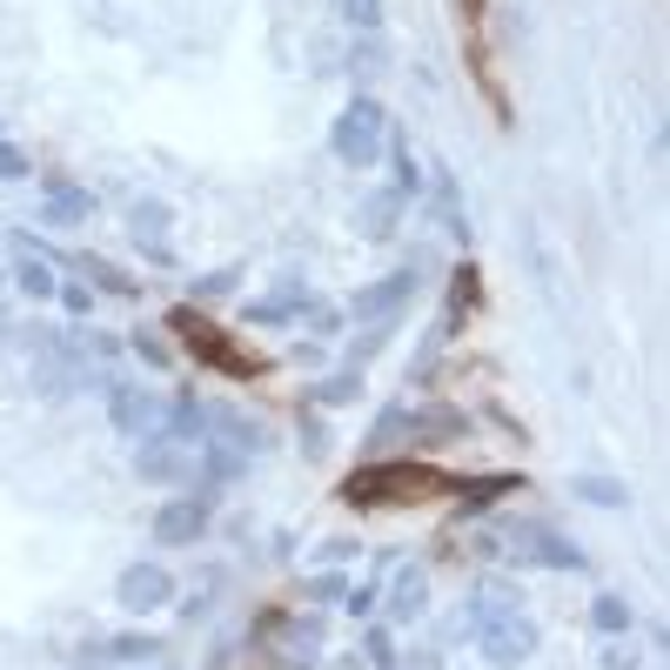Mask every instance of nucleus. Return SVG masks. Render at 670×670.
I'll return each mask as SVG.
<instances>
[{
  "label": "nucleus",
  "mask_w": 670,
  "mask_h": 670,
  "mask_svg": "<svg viewBox=\"0 0 670 670\" xmlns=\"http://www.w3.org/2000/svg\"><path fill=\"white\" fill-rule=\"evenodd\" d=\"M450 489V476L436 463H369L343 483V502H356V510H382V502H423Z\"/></svg>",
  "instance_id": "f257e3e1"
},
{
  "label": "nucleus",
  "mask_w": 670,
  "mask_h": 670,
  "mask_svg": "<svg viewBox=\"0 0 670 670\" xmlns=\"http://www.w3.org/2000/svg\"><path fill=\"white\" fill-rule=\"evenodd\" d=\"M382 128H389V115H382V101H369V95H356L343 115H335V134H328V148H335V161H349V168H369L376 154H382Z\"/></svg>",
  "instance_id": "f03ea898"
},
{
  "label": "nucleus",
  "mask_w": 670,
  "mask_h": 670,
  "mask_svg": "<svg viewBox=\"0 0 670 670\" xmlns=\"http://www.w3.org/2000/svg\"><path fill=\"white\" fill-rule=\"evenodd\" d=\"M168 328H182V335H188V356H195V363H208V369H221V376H256V369H262L256 356L235 349L228 335H221L215 322H202L195 309H168Z\"/></svg>",
  "instance_id": "7ed1b4c3"
},
{
  "label": "nucleus",
  "mask_w": 670,
  "mask_h": 670,
  "mask_svg": "<svg viewBox=\"0 0 670 670\" xmlns=\"http://www.w3.org/2000/svg\"><path fill=\"white\" fill-rule=\"evenodd\" d=\"M476 637V650L496 663V670H517L530 650H537V624L523 617V610H502V617H489L483 630H469Z\"/></svg>",
  "instance_id": "20e7f679"
},
{
  "label": "nucleus",
  "mask_w": 670,
  "mask_h": 670,
  "mask_svg": "<svg viewBox=\"0 0 670 670\" xmlns=\"http://www.w3.org/2000/svg\"><path fill=\"white\" fill-rule=\"evenodd\" d=\"M115 604H121L128 617H154V610L175 604V576H168L161 563H128V570L115 576Z\"/></svg>",
  "instance_id": "39448f33"
},
{
  "label": "nucleus",
  "mask_w": 670,
  "mask_h": 670,
  "mask_svg": "<svg viewBox=\"0 0 670 670\" xmlns=\"http://www.w3.org/2000/svg\"><path fill=\"white\" fill-rule=\"evenodd\" d=\"M208 489L202 496H168L161 510H154V543L161 550H182V543H202V530H208Z\"/></svg>",
  "instance_id": "423d86ee"
},
{
  "label": "nucleus",
  "mask_w": 670,
  "mask_h": 670,
  "mask_svg": "<svg viewBox=\"0 0 670 670\" xmlns=\"http://www.w3.org/2000/svg\"><path fill=\"white\" fill-rule=\"evenodd\" d=\"M101 396H108V423H115L121 436H154L161 402H154L148 389H134V382H101Z\"/></svg>",
  "instance_id": "0eeeda50"
},
{
  "label": "nucleus",
  "mask_w": 670,
  "mask_h": 670,
  "mask_svg": "<svg viewBox=\"0 0 670 670\" xmlns=\"http://www.w3.org/2000/svg\"><path fill=\"white\" fill-rule=\"evenodd\" d=\"M134 469H141L148 483H188V476H195V463H188V443H175L168 430H154V436L134 450Z\"/></svg>",
  "instance_id": "6e6552de"
},
{
  "label": "nucleus",
  "mask_w": 670,
  "mask_h": 670,
  "mask_svg": "<svg viewBox=\"0 0 670 670\" xmlns=\"http://www.w3.org/2000/svg\"><path fill=\"white\" fill-rule=\"evenodd\" d=\"M409 295H415V269H396V275H382V282H369V289H356V302H349V309H356L363 322H376V315H396Z\"/></svg>",
  "instance_id": "1a4fd4ad"
},
{
  "label": "nucleus",
  "mask_w": 670,
  "mask_h": 670,
  "mask_svg": "<svg viewBox=\"0 0 670 670\" xmlns=\"http://www.w3.org/2000/svg\"><path fill=\"white\" fill-rule=\"evenodd\" d=\"M517 543H523V563H543V570H583V550H570V543H563L556 530H543V523H523Z\"/></svg>",
  "instance_id": "9d476101"
},
{
  "label": "nucleus",
  "mask_w": 670,
  "mask_h": 670,
  "mask_svg": "<svg viewBox=\"0 0 670 670\" xmlns=\"http://www.w3.org/2000/svg\"><path fill=\"white\" fill-rule=\"evenodd\" d=\"M241 469H248V450H235V443H221V436H208V443H202V469H195V476H202V489H208V483H235Z\"/></svg>",
  "instance_id": "9b49d317"
},
{
  "label": "nucleus",
  "mask_w": 670,
  "mask_h": 670,
  "mask_svg": "<svg viewBox=\"0 0 670 670\" xmlns=\"http://www.w3.org/2000/svg\"><path fill=\"white\" fill-rule=\"evenodd\" d=\"M41 195H47V215H54V221H88V215H95V195L74 188V182H61V175H47Z\"/></svg>",
  "instance_id": "f8f14e48"
},
{
  "label": "nucleus",
  "mask_w": 670,
  "mask_h": 670,
  "mask_svg": "<svg viewBox=\"0 0 670 670\" xmlns=\"http://www.w3.org/2000/svg\"><path fill=\"white\" fill-rule=\"evenodd\" d=\"M510 489H523V476H517V469H496V476H463V483H456L463 510H489V502H496V496H510Z\"/></svg>",
  "instance_id": "ddd939ff"
},
{
  "label": "nucleus",
  "mask_w": 670,
  "mask_h": 670,
  "mask_svg": "<svg viewBox=\"0 0 670 670\" xmlns=\"http://www.w3.org/2000/svg\"><path fill=\"white\" fill-rule=\"evenodd\" d=\"M14 289H21L28 302H47V295L61 289V275H54V262H47V256H34V248H21V262H14Z\"/></svg>",
  "instance_id": "4468645a"
},
{
  "label": "nucleus",
  "mask_w": 670,
  "mask_h": 670,
  "mask_svg": "<svg viewBox=\"0 0 670 670\" xmlns=\"http://www.w3.org/2000/svg\"><path fill=\"white\" fill-rule=\"evenodd\" d=\"M95 657H115V663H148V657H161V637H148V630L95 637Z\"/></svg>",
  "instance_id": "2eb2a0df"
},
{
  "label": "nucleus",
  "mask_w": 670,
  "mask_h": 670,
  "mask_svg": "<svg viewBox=\"0 0 670 670\" xmlns=\"http://www.w3.org/2000/svg\"><path fill=\"white\" fill-rule=\"evenodd\" d=\"M423 597H430V576H423V570H402V576H396V591H389V617H396V624L423 617Z\"/></svg>",
  "instance_id": "dca6fc26"
},
{
  "label": "nucleus",
  "mask_w": 670,
  "mask_h": 670,
  "mask_svg": "<svg viewBox=\"0 0 670 670\" xmlns=\"http://www.w3.org/2000/svg\"><path fill=\"white\" fill-rule=\"evenodd\" d=\"M570 496L597 502V510H624V502H630V483H617V476H570Z\"/></svg>",
  "instance_id": "f3484780"
},
{
  "label": "nucleus",
  "mask_w": 670,
  "mask_h": 670,
  "mask_svg": "<svg viewBox=\"0 0 670 670\" xmlns=\"http://www.w3.org/2000/svg\"><path fill=\"white\" fill-rule=\"evenodd\" d=\"M309 402H322V409H343V402H363V369H335V376H322V382L309 389Z\"/></svg>",
  "instance_id": "a211bd4d"
},
{
  "label": "nucleus",
  "mask_w": 670,
  "mask_h": 670,
  "mask_svg": "<svg viewBox=\"0 0 670 670\" xmlns=\"http://www.w3.org/2000/svg\"><path fill=\"white\" fill-rule=\"evenodd\" d=\"M396 215H402V195H396V188L369 195V202H363V235H376V241L396 235Z\"/></svg>",
  "instance_id": "6ab92c4d"
},
{
  "label": "nucleus",
  "mask_w": 670,
  "mask_h": 670,
  "mask_svg": "<svg viewBox=\"0 0 670 670\" xmlns=\"http://www.w3.org/2000/svg\"><path fill=\"white\" fill-rule=\"evenodd\" d=\"M591 624H597L604 637H630V624H637V610H630L624 597H597V604H591Z\"/></svg>",
  "instance_id": "aec40b11"
},
{
  "label": "nucleus",
  "mask_w": 670,
  "mask_h": 670,
  "mask_svg": "<svg viewBox=\"0 0 670 670\" xmlns=\"http://www.w3.org/2000/svg\"><path fill=\"white\" fill-rule=\"evenodd\" d=\"M396 436H409V409H402V402H389V409L376 415V430H369V450H389Z\"/></svg>",
  "instance_id": "412c9836"
},
{
  "label": "nucleus",
  "mask_w": 670,
  "mask_h": 670,
  "mask_svg": "<svg viewBox=\"0 0 670 670\" xmlns=\"http://www.w3.org/2000/svg\"><path fill=\"white\" fill-rule=\"evenodd\" d=\"M128 221H134V235H141V241H161V228H168V202H134V208H128Z\"/></svg>",
  "instance_id": "4be33fe9"
},
{
  "label": "nucleus",
  "mask_w": 670,
  "mask_h": 670,
  "mask_svg": "<svg viewBox=\"0 0 670 670\" xmlns=\"http://www.w3.org/2000/svg\"><path fill=\"white\" fill-rule=\"evenodd\" d=\"M80 269H88V275H95V282L108 289V295H134V282H128V275H121L115 262H101V256H80Z\"/></svg>",
  "instance_id": "5701e85b"
},
{
  "label": "nucleus",
  "mask_w": 670,
  "mask_h": 670,
  "mask_svg": "<svg viewBox=\"0 0 670 670\" xmlns=\"http://www.w3.org/2000/svg\"><path fill=\"white\" fill-rule=\"evenodd\" d=\"M235 282H241V269H208V275L195 282V302H215V295H228Z\"/></svg>",
  "instance_id": "b1692460"
},
{
  "label": "nucleus",
  "mask_w": 670,
  "mask_h": 670,
  "mask_svg": "<svg viewBox=\"0 0 670 670\" xmlns=\"http://www.w3.org/2000/svg\"><path fill=\"white\" fill-rule=\"evenodd\" d=\"M343 14H349L363 34H376V28H382V0H343Z\"/></svg>",
  "instance_id": "393cba45"
},
{
  "label": "nucleus",
  "mask_w": 670,
  "mask_h": 670,
  "mask_svg": "<svg viewBox=\"0 0 670 670\" xmlns=\"http://www.w3.org/2000/svg\"><path fill=\"white\" fill-rule=\"evenodd\" d=\"M34 168H28V154L14 148V141H0V182H28Z\"/></svg>",
  "instance_id": "a878e982"
},
{
  "label": "nucleus",
  "mask_w": 670,
  "mask_h": 670,
  "mask_svg": "<svg viewBox=\"0 0 670 670\" xmlns=\"http://www.w3.org/2000/svg\"><path fill=\"white\" fill-rule=\"evenodd\" d=\"M134 356H141L148 369H168V343H154L148 328H134Z\"/></svg>",
  "instance_id": "bb28decb"
},
{
  "label": "nucleus",
  "mask_w": 670,
  "mask_h": 670,
  "mask_svg": "<svg viewBox=\"0 0 670 670\" xmlns=\"http://www.w3.org/2000/svg\"><path fill=\"white\" fill-rule=\"evenodd\" d=\"M61 302H67V315H95V289H80V282H67V289H54Z\"/></svg>",
  "instance_id": "cd10ccee"
},
{
  "label": "nucleus",
  "mask_w": 670,
  "mask_h": 670,
  "mask_svg": "<svg viewBox=\"0 0 670 670\" xmlns=\"http://www.w3.org/2000/svg\"><path fill=\"white\" fill-rule=\"evenodd\" d=\"M343 597H349L343 610H356V617H369V610L382 604V591H376V583H356V591H343Z\"/></svg>",
  "instance_id": "c85d7f7f"
},
{
  "label": "nucleus",
  "mask_w": 670,
  "mask_h": 670,
  "mask_svg": "<svg viewBox=\"0 0 670 670\" xmlns=\"http://www.w3.org/2000/svg\"><path fill=\"white\" fill-rule=\"evenodd\" d=\"M343 591H349L343 576H315V583H309V597H315V604H335V597H343Z\"/></svg>",
  "instance_id": "c756f323"
},
{
  "label": "nucleus",
  "mask_w": 670,
  "mask_h": 670,
  "mask_svg": "<svg viewBox=\"0 0 670 670\" xmlns=\"http://www.w3.org/2000/svg\"><path fill=\"white\" fill-rule=\"evenodd\" d=\"M369 663H396V644H389V630H369Z\"/></svg>",
  "instance_id": "7c9ffc66"
},
{
  "label": "nucleus",
  "mask_w": 670,
  "mask_h": 670,
  "mask_svg": "<svg viewBox=\"0 0 670 670\" xmlns=\"http://www.w3.org/2000/svg\"><path fill=\"white\" fill-rule=\"evenodd\" d=\"M610 657V670H630V650H604Z\"/></svg>",
  "instance_id": "2f4dec72"
}]
</instances>
